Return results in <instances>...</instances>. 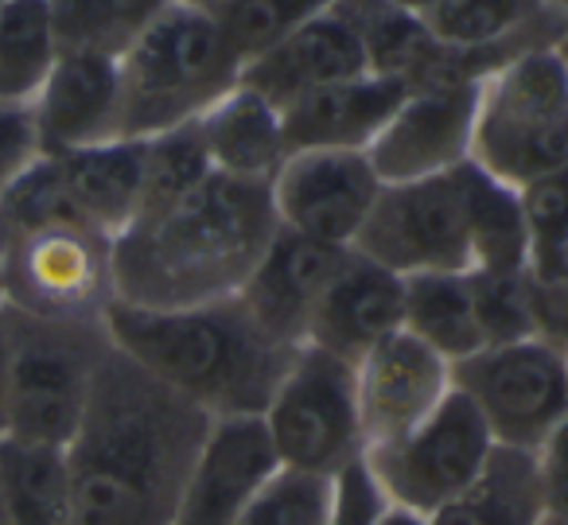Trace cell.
I'll return each instance as SVG.
<instances>
[{
  "mask_svg": "<svg viewBox=\"0 0 568 525\" xmlns=\"http://www.w3.org/2000/svg\"><path fill=\"white\" fill-rule=\"evenodd\" d=\"M211 416L110 346L67 452L71 525H172Z\"/></svg>",
  "mask_w": 568,
  "mask_h": 525,
  "instance_id": "6da1fadb",
  "label": "cell"
},
{
  "mask_svg": "<svg viewBox=\"0 0 568 525\" xmlns=\"http://www.w3.org/2000/svg\"><path fill=\"white\" fill-rule=\"evenodd\" d=\"M281 230L268 183L211 172L113 238V296L133 307H199L245 289Z\"/></svg>",
  "mask_w": 568,
  "mask_h": 525,
  "instance_id": "7a4b0ae2",
  "label": "cell"
},
{
  "mask_svg": "<svg viewBox=\"0 0 568 525\" xmlns=\"http://www.w3.org/2000/svg\"><path fill=\"white\" fill-rule=\"evenodd\" d=\"M105 331L121 354L203 408L211 421L261 416L301 346L257 327L242 296L199 307H133L113 300Z\"/></svg>",
  "mask_w": 568,
  "mask_h": 525,
  "instance_id": "3957f363",
  "label": "cell"
},
{
  "mask_svg": "<svg viewBox=\"0 0 568 525\" xmlns=\"http://www.w3.org/2000/svg\"><path fill=\"white\" fill-rule=\"evenodd\" d=\"M121 137L149 141L199 121L242 82V55L214 9L172 0L118 59Z\"/></svg>",
  "mask_w": 568,
  "mask_h": 525,
  "instance_id": "277c9868",
  "label": "cell"
},
{
  "mask_svg": "<svg viewBox=\"0 0 568 525\" xmlns=\"http://www.w3.org/2000/svg\"><path fill=\"white\" fill-rule=\"evenodd\" d=\"M552 43L521 51L479 82L471 164L514 191L568 172V71Z\"/></svg>",
  "mask_w": 568,
  "mask_h": 525,
  "instance_id": "5b68a950",
  "label": "cell"
},
{
  "mask_svg": "<svg viewBox=\"0 0 568 525\" xmlns=\"http://www.w3.org/2000/svg\"><path fill=\"white\" fill-rule=\"evenodd\" d=\"M110 346L105 320H48L9 307L4 436L48 447L71 444Z\"/></svg>",
  "mask_w": 568,
  "mask_h": 525,
  "instance_id": "8992f818",
  "label": "cell"
},
{
  "mask_svg": "<svg viewBox=\"0 0 568 525\" xmlns=\"http://www.w3.org/2000/svg\"><path fill=\"white\" fill-rule=\"evenodd\" d=\"M261 424L281 467L339 478L366 455L355 362L304 343L268 397Z\"/></svg>",
  "mask_w": 568,
  "mask_h": 525,
  "instance_id": "52a82bcc",
  "label": "cell"
},
{
  "mask_svg": "<svg viewBox=\"0 0 568 525\" xmlns=\"http://www.w3.org/2000/svg\"><path fill=\"white\" fill-rule=\"evenodd\" d=\"M355 250L397 276L475 269V168L386 183Z\"/></svg>",
  "mask_w": 568,
  "mask_h": 525,
  "instance_id": "ba28073f",
  "label": "cell"
},
{
  "mask_svg": "<svg viewBox=\"0 0 568 525\" xmlns=\"http://www.w3.org/2000/svg\"><path fill=\"white\" fill-rule=\"evenodd\" d=\"M4 304L48 320H105L113 304V238L59 222L0 245Z\"/></svg>",
  "mask_w": 568,
  "mask_h": 525,
  "instance_id": "9c48e42d",
  "label": "cell"
},
{
  "mask_svg": "<svg viewBox=\"0 0 568 525\" xmlns=\"http://www.w3.org/2000/svg\"><path fill=\"white\" fill-rule=\"evenodd\" d=\"M456 390L479 408L495 444L537 452L568 416L565 351L529 335L518 343L483 346L452 366Z\"/></svg>",
  "mask_w": 568,
  "mask_h": 525,
  "instance_id": "30bf717a",
  "label": "cell"
},
{
  "mask_svg": "<svg viewBox=\"0 0 568 525\" xmlns=\"http://www.w3.org/2000/svg\"><path fill=\"white\" fill-rule=\"evenodd\" d=\"M490 447L495 436L483 424L479 408L459 390H452L425 424L394 444L366 452L363 463L389 506L417 509L428 517L479 475Z\"/></svg>",
  "mask_w": 568,
  "mask_h": 525,
  "instance_id": "8fae6325",
  "label": "cell"
},
{
  "mask_svg": "<svg viewBox=\"0 0 568 525\" xmlns=\"http://www.w3.org/2000/svg\"><path fill=\"white\" fill-rule=\"evenodd\" d=\"M382 188L386 183L374 172L371 157L347 149L288 152L281 172L268 180L281 230L343 250H355Z\"/></svg>",
  "mask_w": 568,
  "mask_h": 525,
  "instance_id": "7c38bea8",
  "label": "cell"
},
{
  "mask_svg": "<svg viewBox=\"0 0 568 525\" xmlns=\"http://www.w3.org/2000/svg\"><path fill=\"white\" fill-rule=\"evenodd\" d=\"M479 82L413 87L366 149L382 183H409L471 164Z\"/></svg>",
  "mask_w": 568,
  "mask_h": 525,
  "instance_id": "4fadbf2b",
  "label": "cell"
},
{
  "mask_svg": "<svg viewBox=\"0 0 568 525\" xmlns=\"http://www.w3.org/2000/svg\"><path fill=\"white\" fill-rule=\"evenodd\" d=\"M355 385L366 452L409 436L456 390L452 362L405 327L355 362Z\"/></svg>",
  "mask_w": 568,
  "mask_h": 525,
  "instance_id": "5bb4252c",
  "label": "cell"
},
{
  "mask_svg": "<svg viewBox=\"0 0 568 525\" xmlns=\"http://www.w3.org/2000/svg\"><path fill=\"white\" fill-rule=\"evenodd\" d=\"M347 253L351 250H343V245L312 242L293 230H276L265 258L257 261V269L237 296L268 339L296 351L308 343L312 315H316L320 300L343 269Z\"/></svg>",
  "mask_w": 568,
  "mask_h": 525,
  "instance_id": "9a60e30c",
  "label": "cell"
},
{
  "mask_svg": "<svg viewBox=\"0 0 568 525\" xmlns=\"http://www.w3.org/2000/svg\"><path fill=\"white\" fill-rule=\"evenodd\" d=\"M281 467L261 416L214 421L195 460L172 525H237L273 471Z\"/></svg>",
  "mask_w": 568,
  "mask_h": 525,
  "instance_id": "2e32d148",
  "label": "cell"
},
{
  "mask_svg": "<svg viewBox=\"0 0 568 525\" xmlns=\"http://www.w3.org/2000/svg\"><path fill=\"white\" fill-rule=\"evenodd\" d=\"M43 157L105 144L121 137V71L118 59L63 51L55 71L32 102Z\"/></svg>",
  "mask_w": 568,
  "mask_h": 525,
  "instance_id": "e0dca14e",
  "label": "cell"
},
{
  "mask_svg": "<svg viewBox=\"0 0 568 525\" xmlns=\"http://www.w3.org/2000/svg\"><path fill=\"white\" fill-rule=\"evenodd\" d=\"M405 94H409V82L374 71L308 90V94L281 105L284 144H288V152H366L374 144V137L386 129V121L394 118V110L402 105Z\"/></svg>",
  "mask_w": 568,
  "mask_h": 525,
  "instance_id": "ac0fdd59",
  "label": "cell"
},
{
  "mask_svg": "<svg viewBox=\"0 0 568 525\" xmlns=\"http://www.w3.org/2000/svg\"><path fill=\"white\" fill-rule=\"evenodd\" d=\"M405 327V276L382 269L378 261L347 253L335 281L327 284L316 315H312L308 343L358 362L366 351Z\"/></svg>",
  "mask_w": 568,
  "mask_h": 525,
  "instance_id": "d6986e66",
  "label": "cell"
},
{
  "mask_svg": "<svg viewBox=\"0 0 568 525\" xmlns=\"http://www.w3.org/2000/svg\"><path fill=\"white\" fill-rule=\"evenodd\" d=\"M366 71L371 67H366L363 43L347 28V20L332 9L268 43L261 55H253L242 71V82L281 110L308 90L332 87V82L355 79Z\"/></svg>",
  "mask_w": 568,
  "mask_h": 525,
  "instance_id": "ffe728a7",
  "label": "cell"
},
{
  "mask_svg": "<svg viewBox=\"0 0 568 525\" xmlns=\"http://www.w3.org/2000/svg\"><path fill=\"white\" fill-rule=\"evenodd\" d=\"M425 24L444 48L487 51L510 63L521 51L557 40L565 12L557 0H444Z\"/></svg>",
  "mask_w": 568,
  "mask_h": 525,
  "instance_id": "44dd1931",
  "label": "cell"
},
{
  "mask_svg": "<svg viewBox=\"0 0 568 525\" xmlns=\"http://www.w3.org/2000/svg\"><path fill=\"white\" fill-rule=\"evenodd\" d=\"M195 125L206 144L211 168L222 175L268 183L288 160L281 110L245 82H237L222 102H214Z\"/></svg>",
  "mask_w": 568,
  "mask_h": 525,
  "instance_id": "7402d4cb",
  "label": "cell"
},
{
  "mask_svg": "<svg viewBox=\"0 0 568 525\" xmlns=\"http://www.w3.org/2000/svg\"><path fill=\"white\" fill-rule=\"evenodd\" d=\"M63 188L74 203V214L90 230L105 238H118L141 211V183H144V141L90 144L55 157Z\"/></svg>",
  "mask_w": 568,
  "mask_h": 525,
  "instance_id": "603a6c76",
  "label": "cell"
},
{
  "mask_svg": "<svg viewBox=\"0 0 568 525\" xmlns=\"http://www.w3.org/2000/svg\"><path fill=\"white\" fill-rule=\"evenodd\" d=\"M545 514L537 455L526 447L495 444L483 471L440 509L428 525H537Z\"/></svg>",
  "mask_w": 568,
  "mask_h": 525,
  "instance_id": "cb8c5ba5",
  "label": "cell"
},
{
  "mask_svg": "<svg viewBox=\"0 0 568 525\" xmlns=\"http://www.w3.org/2000/svg\"><path fill=\"white\" fill-rule=\"evenodd\" d=\"M405 331L456 366L487 346L471 273L405 276Z\"/></svg>",
  "mask_w": 568,
  "mask_h": 525,
  "instance_id": "d4e9b609",
  "label": "cell"
},
{
  "mask_svg": "<svg viewBox=\"0 0 568 525\" xmlns=\"http://www.w3.org/2000/svg\"><path fill=\"white\" fill-rule=\"evenodd\" d=\"M0 506L12 525H71L63 447L0 436Z\"/></svg>",
  "mask_w": 568,
  "mask_h": 525,
  "instance_id": "484cf974",
  "label": "cell"
},
{
  "mask_svg": "<svg viewBox=\"0 0 568 525\" xmlns=\"http://www.w3.org/2000/svg\"><path fill=\"white\" fill-rule=\"evenodd\" d=\"M59 55L48 0H0V102L32 105Z\"/></svg>",
  "mask_w": 568,
  "mask_h": 525,
  "instance_id": "4316f807",
  "label": "cell"
},
{
  "mask_svg": "<svg viewBox=\"0 0 568 525\" xmlns=\"http://www.w3.org/2000/svg\"><path fill=\"white\" fill-rule=\"evenodd\" d=\"M63 51L121 59L172 0H48Z\"/></svg>",
  "mask_w": 568,
  "mask_h": 525,
  "instance_id": "83f0119b",
  "label": "cell"
},
{
  "mask_svg": "<svg viewBox=\"0 0 568 525\" xmlns=\"http://www.w3.org/2000/svg\"><path fill=\"white\" fill-rule=\"evenodd\" d=\"M211 157H206V144L199 137V125H180L156 133L144 141V183H141V211L149 214L160 206L175 203L180 195H187L191 188L211 175Z\"/></svg>",
  "mask_w": 568,
  "mask_h": 525,
  "instance_id": "f1b7e54d",
  "label": "cell"
},
{
  "mask_svg": "<svg viewBox=\"0 0 568 525\" xmlns=\"http://www.w3.org/2000/svg\"><path fill=\"white\" fill-rule=\"evenodd\" d=\"M335 478L276 467L250 498L237 525H332Z\"/></svg>",
  "mask_w": 568,
  "mask_h": 525,
  "instance_id": "f546056e",
  "label": "cell"
},
{
  "mask_svg": "<svg viewBox=\"0 0 568 525\" xmlns=\"http://www.w3.org/2000/svg\"><path fill=\"white\" fill-rule=\"evenodd\" d=\"M59 222H87L74 214V203L63 188L55 157H40L4 195H0V245L12 242L20 234H32L43 226H59Z\"/></svg>",
  "mask_w": 568,
  "mask_h": 525,
  "instance_id": "4dcf8cb0",
  "label": "cell"
},
{
  "mask_svg": "<svg viewBox=\"0 0 568 525\" xmlns=\"http://www.w3.org/2000/svg\"><path fill=\"white\" fill-rule=\"evenodd\" d=\"M332 9L335 0H222L214 12H219L222 32L230 36L242 63H250L268 43H276L293 28L308 24V20L324 17Z\"/></svg>",
  "mask_w": 568,
  "mask_h": 525,
  "instance_id": "1f68e13d",
  "label": "cell"
},
{
  "mask_svg": "<svg viewBox=\"0 0 568 525\" xmlns=\"http://www.w3.org/2000/svg\"><path fill=\"white\" fill-rule=\"evenodd\" d=\"M471 284L487 346L518 343V339L537 335L534 312H529L526 269L521 273H471Z\"/></svg>",
  "mask_w": 568,
  "mask_h": 525,
  "instance_id": "d6a6232c",
  "label": "cell"
},
{
  "mask_svg": "<svg viewBox=\"0 0 568 525\" xmlns=\"http://www.w3.org/2000/svg\"><path fill=\"white\" fill-rule=\"evenodd\" d=\"M529 261L568 253V172H552L518 188Z\"/></svg>",
  "mask_w": 568,
  "mask_h": 525,
  "instance_id": "836d02e7",
  "label": "cell"
},
{
  "mask_svg": "<svg viewBox=\"0 0 568 525\" xmlns=\"http://www.w3.org/2000/svg\"><path fill=\"white\" fill-rule=\"evenodd\" d=\"M529 312H534V331L545 343L568 346V253L526 265Z\"/></svg>",
  "mask_w": 568,
  "mask_h": 525,
  "instance_id": "e575fe53",
  "label": "cell"
},
{
  "mask_svg": "<svg viewBox=\"0 0 568 525\" xmlns=\"http://www.w3.org/2000/svg\"><path fill=\"white\" fill-rule=\"evenodd\" d=\"M43 157L36 113L24 102H0V195Z\"/></svg>",
  "mask_w": 568,
  "mask_h": 525,
  "instance_id": "d590c367",
  "label": "cell"
},
{
  "mask_svg": "<svg viewBox=\"0 0 568 525\" xmlns=\"http://www.w3.org/2000/svg\"><path fill=\"white\" fill-rule=\"evenodd\" d=\"M382 506H386V498H382L378 483L371 478V471H366L363 460L335 478L332 525H374V517L382 514Z\"/></svg>",
  "mask_w": 568,
  "mask_h": 525,
  "instance_id": "8d00e7d4",
  "label": "cell"
},
{
  "mask_svg": "<svg viewBox=\"0 0 568 525\" xmlns=\"http://www.w3.org/2000/svg\"><path fill=\"white\" fill-rule=\"evenodd\" d=\"M537 478H541L545 514L568 517V416L537 447Z\"/></svg>",
  "mask_w": 568,
  "mask_h": 525,
  "instance_id": "74e56055",
  "label": "cell"
},
{
  "mask_svg": "<svg viewBox=\"0 0 568 525\" xmlns=\"http://www.w3.org/2000/svg\"><path fill=\"white\" fill-rule=\"evenodd\" d=\"M9 424V307H0V436Z\"/></svg>",
  "mask_w": 568,
  "mask_h": 525,
  "instance_id": "f35d334b",
  "label": "cell"
},
{
  "mask_svg": "<svg viewBox=\"0 0 568 525\" xmlns=\"http://www.w3.org/2000/svg\"><path fill=\"white\" fill-rule=\"evenodd\" d=\"M374 525H428L425 514H417V509H405V506H382V514L374 517Z\"/></svg>",
  "mask_w": 568,
  "mask_h": 525,
  "instance_id": "ab89813d",
  "label": "cell"
},
{
  "mask_svg": "<svg viewBox=\"0 0 568 525\" xmlns=\"http://www.w3.org/2000/svg\"><path fill=\"white\" fill-rule=\"evenodd\" d=\"M402 9H409V12H417V17H428L433 9H440L444 0H397Z\"/></svg>",
  "mask_w": 568,
  "mask_h": 525,
  "instance_id": "60d3db41",
  "label": "cell"
},
{
  "mask_svg": "<svg viewBox=\"0 0 568 525\" xmlns=\"http://www.w3.org/2000/svg\"><path fill=\"white\" fill-rule=\"evenodd\" d=\"M557 55H560V63H565V71H568V12H565V24H560V32H557Z\"/></svg>",
  "mask_w": 568,
  "mask_h": 525,
  "instance_id": "b9f144b4",
  "label": "cell"
},
{
  "mask_svg": "<svg viewBox=\"0 0 568 525\" xmlns=\"http://www.w3.org/2000/svg\"><path fill=\"white\" fill-rule=\"evenodd\" d=\"M537 525H568V517H557V514H541V522Z\"/></svg>",
  "mask_w": 568,
  "mask_h": 525,
  "instance_id": "7bdbcfd3",
  "label": "cell"
},
{
  "mask_svg": "<svg viewBox=\"0 0 568 525\" xmlns=\"http://www.w3.org/2000/svg\"><path fill=\"white\" fill-rule=\"evenodd\" d=\"M0 525H12V522H9V514H4V506H0Z\"/></svg>",
  "mask_w": 568,
  "mask_h": 525,
  "instance_id": "ee69618b",
  "label": "cell"
},
{
  "mask_svg": "<svg viewBox=\"0 0 568 525\" xmlns=\"http://www.w3.org/2000/svg\"><path fill=\"white\" fill-rule=\"evenodd\" d=\"M0 307H4V276H0Z\"/></svg>",
  "mask_w": 568,
  "mask_h": 525,
  "instance_id": "f6af8a7d",
  "label": "cell"
},
{
  "mask_svg": "<svg viewBox=\"0 0 568 525\" xmlns=\"http://www.w3.org/2000/svg\"><path fill=\"white\" fill-rule=\"evenodd\" d=\"M557 4H560V12H568V0H557Z\"/></svg>",
  "mask_w": 568,
  "mask_h": 525,
  "instance_id": "bcb514c9",
  "label": "cell"
},
{
  "mask_svg": "<svg viewBox=\"0 0 568 525\" xmlns=\"http://www.w3.org/2000/svg\"><path fill=\"white\" fill-rule=\"evenodd\" d=\"M565 366H568V346H565Z\"/></svg>",
  "mask_w": 568,
  "mask_h": 525,
  "instance_id": "7dc6e473",
  "label": "cell"
}]
</instances>
